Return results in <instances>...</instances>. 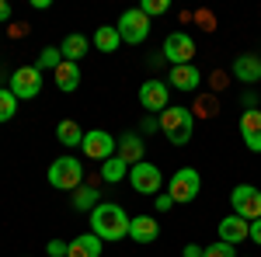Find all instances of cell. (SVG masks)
<instances>
[{"mask_svg": "<svg viewBox=\"0 0 261 257\" xmlns=\"http://www.w3.org/2000/svg\"><path fill=\"white\" fill-rule=\"evenodd\" d=\"M129 222H133V216H129L122 205L101 202L98 209L91 212V233L98 240H105V243H115V240L129 237Z\"/></svg>", "mask_w": 261, "mask_h": 257, "instance_id": "6da1fadb", "label": "cell"}, {"mask_svg": "<svg viewBox=\"0 0 261 257\" xmlns=\"http://www.w3.org/2000/svg\"><path fill=\"white\" fill-rule=\"evenodd\" d=\"M161 132L174 146H185L192 132H195V111L192 108H181V104H171L167 111H161Z\"/></svg>", "mask_w": 261, "mask_h": 257, "instance_id": "7a4b0ae2", "label": "cell"}, {"mask_svg": "<svg viewBox=\"0 0 261 257\" xmlns=\"http://www.w3.org/2000/svg\"><path fill=\"white\" fill-rule=\"evenodd\" d=\"M49 184L56 188V191H77L84 184V163L77 157H60L49 163Z\"/></svg>", "mask_w": 261, "mask_h": 257, "instance_id": "3957f363", "label": "cell"}, {"mask_svg": "<svg viewBox=\"0 0 261 257\" xmlns=\"http://www.w3.org/2000/svg\"><path fill=\"white\" fill-rule=\"evenodd\" d=\"M202 191V174L195 167H178L171 181H167V195L174 198V205H185V202H195Z\"/></svg>", "mask_w": 261, "mask_h": 257, "instance_id": "277c9868", "label": "cell"}, {"mask_svg": "<svg viewBox=\"0 0 261 257\" xmlns=\"http://www.w3.org/2000/svg\"><path fill=\"white\" fill-rule=\"evenodd\" d=\"M119 35L125 45H143V42L150 39V18L143 14L140 7H129V11H122V18H119Z\"/></svg>", "mask_w": 261, "mask_h": 257, "instance_id": "5b68a950", "label": "cell"}, {"mask_svg": "<svg viewBox=\"0 0 261 257\" xmlns=\"http://www.w3.org/2000/svg\"><path fill=\"white\" fill-rule=\"evenodd\" d=\"M230 205H233V216L247 219V222L261 219V191L254 184H237L230 191Z\"/></svg>", "mask_w": 261, "mask_h": 257, "instance_id": "8992f818", "label": "cell"}, {"mask_svg": "<svg viewBox=\"0 0 261 257\" xmlns=\"http://www.w3.org/2000/svg\"><path fill=\"white\" fill-rule=\"evenodd\" d=\"M164 60L171 63V66H188L192 56H195V39L188 35V32H171L161 45Z\"/></svg>", "mask_w": 261, "mask_h": 257, "instance_id": "52a82bcc", "label": "cell"}, {"mask_svg": "<svg viewBox=\"0 0 261 257\" xmlns=\"http://www.w3.org/2000/svg\"><path fill=\"white\" fill-rule=\"evenodd\" d=\"M115 146H119V139L112 136V132H105V129H91V132H84V157L87 160H98V163H105V160L115 157Z\"/></svg>", "mask_w": 261, "mask_h": 257, "instance_id": "ba28073f", "label": "cell"}, {"mask_svg": "<svg viewBox=\"0 0 261 257\" xmlns=\"http://www.w3.org/2000/svg\"><path fill=\"white\" fill-rule=\"evenodd\" d=\"M42 91V70L39 66H18L11 73V94L18 101H32Z\"/></svg>", "mask_w": 261, "mask_h": 257, "instance_id": "9c48e42d", "label": "cell"}, {"mask_svg": "<svg viewBox=\"0 0 261 257\" xmlns=\"http://www.w3.org/2000/svg\"><path fill=\"white\" fill-rule=\"evenodd\" d=\"M129 184H133L140 195H157L161 184H164V174H161V167H153L150 160H143L136 167H129Z\"/></svg>", "mask_w": 261, "mask_h": 257, "instance_id": "30bf717a", "label": "cell"}, {"mask_svg": "<svg viewBox=\"0 0 261 257\" xmlns=\"http://www.w3.org/2000/svg\"><path fill=\"white\" fill-rule=\"evenodd\" d=\"M140 104L146 111H167L171 108V87H167V80H146L140 87Z\"/></svg>", "mask_w": 261, "mask_h": 257, "instance_id": "8fae6325", "label": "cell"}, {"mask_svg": "<svg viewBox=\"0 0 261 257\" xmlns=\"http://www.w3.org/2000/svg\"><path fill=\"white\" fill-rule=\"evenodd\" d=\"M143 153H146V139L140 132H122L119 136V146H115V157L119 160H125L129 167H136V163H143Z\"/></svg>", "mask_w": 261, "mask_h": 257, "instance_id": "7c38bea8", "label": "cell"}, {"mask_svg": "<svg viewBox=\"0 0 261 257\" xmlns=\"http://www.w3.org/2000/svg\"><path fill=\"white\" fill-rule=\"evenodd\" d=\"M241 139L251 153H261V108H251L241 115Z\"/></svg>", "mask_w": 261, "mask_h": 257, "instance_id": "4fadbf2b", "label": "cell"}, {"mask_svg": "<svg viewBox=\"0 0 261 257\" xmlns=\"http://www.w3.org/2000/svg\"><path fill=\"white\" fill-rule=\"evenodd\" d=\"M202 83V70L195 63H188V66H171V73H167V87H174V91H195Z\"/></svg>", "mask_w": 261, "mask_h": 257, "instance_id": "5bb4252c", "label": "cell"}, {"mask_svg": "<svg viewBox=\"0 0 261 257\" xmlns=\"http://www.w3.org/2000/svg\"><path fill=\"white\" fill-rule=\"evenodd\" d=\"M247 233H251V222H247V219L233 216V212H230L226 219H220V240H223V243L237 247V243L247 240Z\"/></svg>", "mask_w": 261, "mask_h": 257, "instance_id": "9a60e30c", "label": "cell"}, {"mask_svg": "<svg viewBox=\"0 0 261 257\" xmlns=\"http://www.w3.org/2000/svg\"><path fill=\"white\" fill-rule=\"evenodd\" d=\"M233 77L241 80V83H258L261 80V56L254 52H244L233 60Z\"/></svg>", "mask_w": 261, "mask_h": 257, "instance_id": "2e32d148", "label": "cell"}, {"mask_svg": "<svg viewBox=\"0 0 261 257\" xmlns=\"http://www.w3.org/2000/svg\"><path fill=\"white\" fill-rule=\"evenodd\" d=\"M157 237H161L157 219H150V216H133V222H129V240H136V243H153Z\"/></svg>", "mask_w": 261, "mask_h": 257, "instance_id": "e0dca14e", "label": "cell"}, {"mask_svg": "<svg viewBox=\"0 0 261 257\" xmlns=\"http://www.w3.org/2000/svg\"><path fill=\"white\" fill-rule=\"evenodd\" d=\"M101 243H105V240H98L94 233H81V237L70 240L66 257H101Z\"/></svg>", "mask_w": 261, "mask_h": 257, "instance_id": "ac0fdd59", "label": "cell"}, {"mask_svg": "<svg viewBox=\"0 0 261 257\" xmlns=\"http://www.w3.org/2000/svg\"><path fill=\"white\" fill-rule=\"evenodd\" d=\"M87 49H91V39L87 35H66V39L60 42V52L66 63H81L84 56H87Z\"/></svg>", "mask_w": 261, "mask_h": 257, "instance_id": "d6986e66", "label": "cell"}, {"mask_svg": "<svg viewBox=\"0 0 261 257\" xmlns=\"http://www.w3.org/2000/svg\"><path fill=\"white\" fill-rule=\"evenodd\" d=\"M56 87H60L63 94H73V91L81 87V66L63 60L60 66H56Z\"/></svg>", "mask_w": 261, "mask_h": 257, "instance_id": "ffe728a7", "label": "cell"}, {"mask_svg": "<svg viewBox=\"0 0 261 257\" xmlns=\"http://www.w3.org/2000/svg\"><path fill=\"white\" fill-rule=\"evenodd\" d=\"M122 45V35L115 24H101V28H94V49L98 52H115Z\"/></svg>", "mask_w": 261, "mask_h": 257, "instance_id": "44dd1931", "label": "cell"}, {"mask_svg": "<svg viewBox=\"0 0 261 257\" xmlns=\"http://www.w3.org/2000/svg\"><path fill=\"white\" fill-rule=\"evenodd\" d=\"M98 205H101V191L94 184H81V188L73 191V209H77V212H94Z\"/></svg>", "mask_w": 261, "mask_h": 257, "instance_id": "7402d4cb", "label": "cell"}, {"mask_svg": "<svg viewBox=\"0 0 261 257\" xmlns=\"http://www.w3.org/2000/svg\"><path fill=\"white\" fill-rule=\"evenodd\" d=\"M56 139H60L66 150H70V146H81V142H84V129L73 119H63L60 125H56Z\"/></svg>", "mask_w": 261, "mask_h": 257, "instance_id": "603a6c76", "label": "cell"}, {"mask_svg": "<svg viewBox=\"0 0 261 257\" xmlns=\"http://www.w3.org/2000/svg\"><path fill=\"white\" fill-rule=\"evenodd\" d=\"M101 178L108 181V184H119L122 178H129V163L119 157H112V160H105L101 163Z\"/></svg>", "mask_w": 261, "mask_h": 257, "instance_id": "cb8c5ba5", "label": "cell"}, {"mask_svg": "<svg viewBox=\"0 0 261 257\" xmlns=\"http://www.w3.org/2000/svg\"><path fill=\"white\" fill-rule=\"evenodd\" d=\"M18 115V98L11 94V87H0V125Z\"/></svg>", "mask_w": 261, "mask_h": 257, "instance_id": "d4e9b609", "label": "cell"}, {"mask_svg": "<svg viewBox=\"0 0 261 257\" xmlns=\"http://www.w3.org/2000/svg\"><path fill=\"white\" fill-rule=\"evenodd\" d=\"M60 63H63L60 45H45V49L39 52V63H35V66H39V70H53V73H56V66H60Z\"/></svg>", "mask_w": 261, "mask_h": 257, "instance_id": "484cf974", "label": "cell"}, {"mask_svg": "<svg viewBox=\"0 0 261 257\" xmlns=\"http://www.w3.org/2000/svg\"><path fill=\"white\" fill-rule=\"evenodd\" d=\"M140 11L146 18H157V14H167V11H171V4H167V0H143Z\"/></svg>", "mask_w": 261, "mask_h": 257, "instance_id": "4316f807", "label": "cell"}, {"mask_svg": "<svg viewBox=\"0 0 261 257\" xmlns=\"http://www.w3.org/2000/svg\"><path fill=\"white\" fill-rule=\"evenodd\" d=\"M202 257H237V254H233V247H230V243L216 240L213 247H205V250H202Z\"/></svg>", "mask_w": 261, "mask_h": 257, "instance_id": "83f0119b", "label": "cell"}, {"mask_svg": "<svg viewBox=\"0 0 261 257\" xmlns=\"http://www.w3.org/2000/svg\"><path fill=\"white\" fill-rule=\"evenodd\" d=\"M195 111H199L202 119H213V115H216V98H205V94H202L199 104H195Z\"/></svg>", "mask_w": 261, "mask_h": 257, "instance_id": "f1b7e54d", "label": "cell"}, {"mask_svg": "<svg viewBox=\"0 0 261 257\" xmlns=\"http://www.w3.org/2000/svg\"><path fill=\"white\" fill-rule=\"evenodd\" d=\"M66 250H70V243H63V240H49L45 243V254L49 257H66Z\"/></svg>", "mask_w": 261, "mask_h": 257, "instance_id": "f546056e", "label": "cell"}, {"mask_svg": "<svg viewBox=\"0 0 261 257\" xmlns=\"http://www.w3.org/2000/svg\"><path fill=\"white\" fill-rule=\"evenodd\" d=\"M161 129V119H153V115H146V119L140 122V136H153Z\"/></svg>", "mask_w": 261, "mask_h": 257, "instance_id": "4dcf8cb0", "label": "cell"}, {"mask_svg": "<svg viewBox=\"0 0 261 257\" xmlns=\"http://www.w3.org/2000/svg\"><path fill=\"white\" fill-rule=\"evenodd\" d=\"M174 209V198L171 195H157V212H171Z\"/></svg>", "mask_w": 261, "mask_h": 257, "instance_id": "1f68e13d", "label": "cell"}, {"mask_svg": "<svg viewBox=\"0 0 261 257\" xmlns=\"http://www.w3.org/2000/svg\"><path fill=\"white\" fill-rule=\"evenodd\" d=\"M195 18H199V24L205 28V32H213V24H216V21H213V14H209V11H199Z\"/></svg>", "mask_w": 261, "mask_h": 257, "instance_id": "d6a6232c", "label": "cell"}, {"mask_svg": "<svg viewBox=\"0 0 261 257\" xmlns=\"http://www.w3.org/2000/svg\"><path fill=\"white\" fill-rule=\"evenodd\" d=\"M247 240H254V243L261 247V219H254V222H251V233H247Z\"/></svg>", "mask_w": 261, "mask_h": 257, "instance_id": "836d02e7", "label": "cell"}, {"mask_svg": "<svg viewBox=\"0 0 261 257\" xmlns=\"http://www.w3.org/2000/svg\"><path fill=\"white\" fill-rule=\"evenodd\" d=\"M181 254H185V257H202V247H199V243H188Z\"/></svg>", "mask_w": 261, "mask_h": 257, "instance_id": "e575fe53", "label": "cell"}, {"mask_svg": "<svg viewBox=\"0 0 261 257\" xmlns=\"http://www.w3.org/2000/svg\"><path fill=\"white\" fill-rule=\"evenodd\" d=\"M146 63H150V66H161V63H167V60H164V52H150Z\"/></svg>", "mask_w": 261, "mask_h": 257, "instance_id": "d590c367", "label": "cell"}, {"mask_svg": "<svg viewBox=\"0 0 261 257\" xmlns=\"http://www.w3.org/2000/svg\"><path fill=\"white\" fill-rule=\"evenodd\" d=\"M11 18V4H7V0H0V21H7Z\"/></svg>", "mask_w": 261, "mask_h": 257, "instance_id": "8d00e7d4", "label": "cell"}, {"mask_svg": "<svg viewBox=\"0 0 261 257\" xmlns=\"http://www.w3.org/2000/svg\"><path fill=\"white\" fill-rule=\"evenodd\" d=\"M237 257H251V254H237Z\"/></svg>", "mask_w": 261, "mask_h": 257, "instance_id": "74e56055", "label": "cell"}]
</instances>
